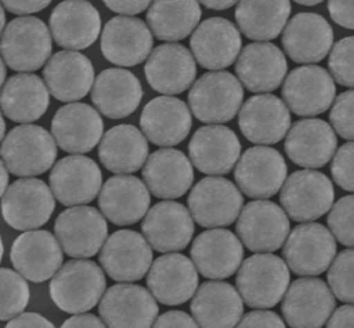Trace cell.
<instances>
[{"instance_id":"32","label":"cell","mask_w":354,"mask_h":328,"mask_svg":"<svg viewBox=\"0 0 354 328\" xmlns=\"http://www.w3.org/2000/svg\"><path fill=\"white\" fill-rule=\"evenodd\" d=\"M337 136L328 122L316 117H306L295 124L285 140V152L297 166L320 168L335 156Z\"/></svg>"},{"instance_id":"56","label":"cell","mask_w":354,"mask_h":328,"mask_svg":"<svg viewBox=\"0 0 354 328\" xmlns=\"http://www.w3.org/2000/svg\"><path fill=\"white\" fill-rule=\"evenodd\" d=\"M237 3L239 2H235V0H218V2H217V0H214V2H203L201 5L204 8H207V9L221 12V10L231 9L232 6H237Z\"/></svg>"},{"instance_id":"14","label":"cell","mask_w":354,"mask_h":328,"mask_svg":"<svg viewBox=\"0 0 354 328\" xmlns=\"http://www.w3.org/2000/svg\"><path fill=\"white\" fill-rule=\"evenodd\" d=\"M98 311L108 328H152L159 306L149 290L133 283H120L105 291Z\"/></svg>"},{"instance_id":"41","label":"cell","mask_w":354,"mask_h":328,"mask_svg":"<svg viewBox=\"0 0 354 328\" xmlns=\"http://www.w3.org/2000/svg\"><path fill=\"white\" fill-rule=\"evenodd\" d=\"M201 19L197 2H153L146 21L152 35L162 41H180L193 35Z\"/></svg>"},{"instance_id":"46","label":"cell","mask_w":354,"mask_h":328,"mask_svg":"<svg viewBox=\"0 0 354 328\" xmlns=\"http://www.w3.org/2000/svg\"><path fill=\"white\" fill-rule=\"evenodd\" d=\"M335 133L348 142H354V89L340 94L329 113Z\"/></svg>"},{"instance_id":"44","label":"cell","mask_w":354,"mask_h":328,"mask_svg":"<svg viewBox=\"0 0 354 328\" xmlns=\"http://www.w3.org/2000/svg\"><path fill=\"white\" fill-rule=\"evenodd\" d=\"M328 225L337 242L354 248V194L346 195L333 204Z\"/></svg>"},{"instance_id":"27","label":"cell","mask_w":354,"mask_h":328,"mask_svg":"<svg viewBox=\"0 0 354 328\" xmlns=\"http://www.w3.org/2000/svg\"><path fill=\"white\" fill-rule=\"evenodd\" d=\"M146 283L159 303L180 306L189 302L197 291L198 273L187 256L166 253L152 263Z\"/></svg>"},{"instance_id":"62","label":"cell","mask_w":354,"mask_h":328,"mask_svg":"<svg viewBox=\"0 0 354 328\" xmlns=\"http://www.w3.org/2000/svg\"><path fill=\"white\" fill-rule=\"evenodd\" d=\"M3 253H5V247H3L2 236H0V262H2V259H3Z\"/></svg>"},{"instance_id":"48","label":"cell","mask_w":354,"mask_h":328,"mask_svg":"<svg viewBox=\"0 0 354 328\" xmlns=\"http://www.w3.org/2000/svg\"><path fill=\"white\" fill-rule=\"evenodd\" d=\"M235 328H286L283 320L272 311L255 310L245 314Z\"/></svg>"},{"instance_id":"45","label":"cell","mask_w":354,"mask_h":328,"mask_svg":"<svg viewBox=\"0 0 354 328\" xmlns=\"http://www.w3.org/2000/svg\"><path fill=\"white\" fill-rule=\"evenodd\" d=\"M328 64L330 75L337 84L354 89V36L333 44Z\"/></svg>"},{"instance_id":"52","label":"cell","mask_w":354,"mask_h":328,"mask_svg":"<svg viewBox=\"0 0 354 328\" xmlns=\"http://www.w3.org/2000/svg\"><path fill=\"white\" fill-rule=\"evenodd\" d=\"M5 328H55L51 321L37 313H21L8 322Z\"/></svg>"},{"instance_id":"42","label":"cell","mask_w":354,"mask_h":328,"mask_svg":"<svg viewBox=\"0 0 354 328\" xmlns=\"http://www.w3.org/2000/svg\"><path fill=\"white\" fill-rule=\"evenodd\" d=\"M30 300V289L17 272L0 267V321L20 316Z\"/></svg>"},{"instance_id":"29","label":"cell","mask_w":354,"mask_h":328,"mask_svg":"<svg viewBox=\"0 0 354 328\" xmlns=\"http://www.w3.org/2000/svg\"><path fill=\"white\" fill-rule=\"evenodd\" d=\"M288 73L286 57L272 43L245 46L235 61V74L248 91L270 94L278 89Z\"/></svg>"},{"instance_id":"4","label":"cell","mask_w":354,"mask_h":328,"mask_svg":"<svg viewBox=\"0 0 354 328\" xmlns=\"http://www.w3.org/2000/svg\"><path fill=\"white\" fill-rule=\"evenodd\" d=\"M53 40L46 23L39 17H17L5 28L0 55L13 71L27 74L40 70L51 57Z\"/></svg>"},{"instance_id":"28","label":"cell","mask_w":354,"mask_h":328,"mask_svg":"<svg viewBox=\"0 0 354 328\" xmlns=\"http://www.w3.org/2000/svg\"><path fill=\"white\" fill-rule=\"evenodd\" d=\"M48 93L60 102H75L88 95L95 81L94 66L80 51H58L50 57L44 71Z\"/></svg>"},{"instance_id":"8","label":"cell","mask_w":354,"mask_h":328,"mask_svg":"<svg viewBox=\"0 0 354 328\" xmlns=\"http://www.w3.org/2000/svg\"><path fill=\"white\" fill-rule=\"evenodd\" d=\"M189 211L203 228L228 226L239 220L244 197L240 189L224 177H205L189 194Z\"/></svg>"},{"instance_id":"51","label":"cell","mask_w":354,"mask_h":328,"mask_svg":"<svg viewBox=\"0 0 354 328\" xmlns=\"http://www.w3.org/2000/svg\"><path fill=\"white\" fill-rule=\"evenodd\" d=\"M3 8L13 13V15H19L20 17H26L27 15H35L39 13L41 10H44L46 8H48L51 5L50 0H46V2H37V0H8V2L2 3Z\"/></svg>"},{"instance_id":"47","label":"cell","mask_w":354,"mask_h":328,"mask_svg":"<svg viewBox=\"0 0 354 328\" xmlns=\"http://www.w3.org/2000/svg\"><path fill=\"white\" fill-rule=\"evenodd\" d=\"M333 182L344 191L354 193V142L339 147L332 160Z\"/></svg>"},{"instance_id":"15","label":"cell","mask_w":354,"mask_h":328,"mask_svg":"<svg viewBox=\"0 0 354 328\" xmlns=\"http://www.w3.org/2000/svg\"><path fill=\"white\" fill-rule=\"evenodd\" d=\"M153 252L145 236L136 231L113 232L101 249L100 263L104 272L115 282H138L149 272Z\"/></svg>"},{"instance_id":"33","label":"cell","mask_w":354,"mask_h":328,"mask_svg":"<svg viewBox=\"0 0 354 328\" xmlns=\"http://www.w3.org/2000/svg\"><path fill=\"white\" fill-rule=\"evenodd\" d=\"M102 215L115 225H133L147 214L151 194L143 182L129 174L113 175L105 182L98 197Z\"/></svg>"},{"instance_id":"5","label":"cell","mask_w":354,"mask_h":328,"mask_svg":"<svg viewBox=\"0 0 354 328\" xmlns=\"http://www.w3.org/2000/svg\"><path fill=\"white\" fill-rule=\"evenodd\" d=\"M57 143L41 126L20 125L0 146V157L8 171L17 177H35L50 170L57 159Z\"/></svg>"},{"instance_id":"17","label":"cell","mask_w":354,"mask_h":328,"mask_svg":"<svg viewBox=\"0 0 354 328\" xmlns=\"http://www.w3.org/2000/svg\"><path fill=\"white\" fill-rule=\"evenodd\" d=\"M102 171L90 157L81 155L58 160L50 173V190L66 206L90 204L100 195Z\"/></svg>"},{"instance_id":"34","label":"cell","mask_w":354,"mask_h":328,"mask_svg":"<svg viewBox=\"0 0 354 328\" xmlns=\"http://www.w3.org/2000/svg\"><path fill=\"white\" fill-rule=\"evenodd\" d=\"M193 117L179 98L158 97L147 102L140 115V129L147 140L160 147L180 144L190 133Z\"/></svg>"},{"instance_id":"1","label":"cell","mask_w":354,"mask_h":328,"mask_svg":"<svg viewBox=\"0 0 354 328\" xmlns=\"http://www.w3.org/2000/svg\"><path fill=\"white\" fill-rule=\"evenodd\" d=\"M106 279L101 267L86 259L70 260L50 283L53 303L66 313L81 314L98 306L105 294Z\"/></svg>"},{"instance_id":"49","label":"cell","mask_w":354,"mask_h":328,"mask_svg":"<svg viewBox=\"0 0 354 328\" xmlns=\"http://www.w3.org/2000/svg\"><path fill=\"white\" fill-rule=\"evenodd\" d=\"M328 10L335 23L339 26L354 30V2L348 0H330Z\"/></svg>"},{"instance_id":"57","label":"cell","mask_w":354,"mask_h":328,"mask_svg":"<svg viewBox=\"0 0 354 328\" xmlns=\"http://www.w3.org/2000/svg\"><path fill=\"white\" fill-rule=\"evenodd\" d=\"M8 183H9V171L5 163L0 160V197H3V194L6 193Z\"/></svg>"},{"instance_id":"2","label":"cell","mask_w":354,"mask_h":328,"mask_svg":"<svg viewBox=\"0 0 354 328\" xmlns=\"http://www.w3.org/2000/svg\"><path fill=\"white\" fill-rule=\"evenodd\" d=\"M289 267L279 256L255 253L245 259L235 278L243 302L251 309H272L289 287Z\"/></svg>"},{"instance_id":"54","label":"cell","mask_w":354,"mask_h":328,"mask_svg":"<svg viewBox=\"0 0 354 328\" xmlns=\"http://www.w3.org/2000/svg\"><path fill=\"white\" fill-rule=\"evenodd\" d=\"M326 328H354V305H346L335 310Z\"/></svg>"},{"instance_id":"9","label":"cell","mask_w":354,"mask_h":328,"mask_svg":"<svg viewBox=\"0 0 354 328\" xmlns=\"http://www.w3.org/2000/svg\"><path fill=\"white\" fill-rule=\"evenodd\" d=\"M235 229L243 245L251 252L272 253L286 242L290 224L278 204L257 200L243 208Z\"/></svg>"},{"instance_id":"12","label":"cell","mask_w":354,"mask_h":328,"mask_svg":"<svg viewBox=\"0 0 354 328\" xmlns=\"http://www.w3.org/2000/svg\"><path fill=\"white\" fill-rule=\"evenodd\" d=\"M288 175L283 156L274 147L255 146L240 157L234 177L241 193L250 198L267 200L278 194Z\"/></svg>"},{"instance_id":"22","label":"cell","mask_w":354,"mask_h":328,"mask_svg":"<svg viewBox=\"0 0 354 328\" xmlns=\"http://www.w3.org/2000/svg\"><path fill=\"white\" fill-rule=\"evenodd\" d=\"M153 36L147 24L138 17H112L104 27L101 51L109 63L135 67L149 58Z\"/></svg>"},{"instance_id":"43","label":"cell","mask_w":354,"mask_h":328,"mask_svg":"<svg viewBox=\"0 0 354 328\" xmlns=\"http://www.w3.org/2000/svg\"><path fill=\"white\" fill-rule=\"evenodd\" d=\"M329 287L336 299L354 305V249L340 252L328 272Z\"/></svg>"},{"instance_id":"3","label":"cell","mask_w":354,"mask_h":328,"mask_svg":"<svg viewBox=\"0 0 354 328\" xmlns=\"http://www.w3.org/2000/svg\"><path fill=\"white\" fill-rule=\"evenodd\" d=\"M190 112L203 124H227L239 115L244 88L239 78L227 71L203 74L189 93Z\"/></svg>"},{"instance_id":"11","label":"cell","mask_w":354,"mask_h":328,"mask_svg":"<svg viewBox=\"0 0 354 328\" xmlns=\"http://www.w3.org/2000/svg\"><path fill=\"white\" fill-rule=\"evenodd\" d=\"M55 208L50 187L39 178H20L2 198V215L17 231H36L48 222Z\"/></svg>"},{"instance_id":"35","label":"cell","mask_w":354,"mask_h":328,"mask_svg":"<svg viewBox=\"0 0 354 328\" xmlns=\"http://www.w3.org/2000/svg\"><path fill=\"white\" fill-rule=\"evenodd\" d=\"M143 183L158 198L183 197L192 187L194 171L190 159L177 148H159L147 157L142 170Z\"/></svg>"},{"instance_id":"40","label":"cell","mask_w":354,"mask_h":328,"mask_svg":"<svg viewBox=\"0 0 354 328\" xmlns=\"http://www.w3.org/2000/svg\"><path fill=\"white\" fill-rule=\"evenodd\" d=\"M290 12L288 0H244L235 6V20L247 39L268 43L283 33Z\"/></svg>"},{"instance_id":"13","label":"cell","mask_w":354,"mask_h":328,"mask_svg":"<svg viewBox=\"0 0 354 328\" xmlns=\"http://www.w3.org/2000/svg\"><path fill=\"white\" fill-rule=\"evenodd\" d=\"M282 98L289 112L315 117L326 112L336 99V84L330 73L319 66L295 68L282 84Z\"/></svg>"},{"instance_id":"31","label":"cell","mask_w":354,"mask_h":328,"mask_svg":"<svg viewBox=\"0 0 354 328\" xmlns=\"http://www.w3.org/2000/svg\"><path fill=\"white\" fill-rule=\"evenodd\" d=\"M50 33L58 46L68 51L85 50L101 35V15L90 2H63L50 16Z\"/></svg>"},{"instance_id":"6","label":"cell","mask_w":354,"mask_h":328,"mask_svg":"<svg viewBox=\"0 0 354 328\" xmlns=\"http://www.w3.org/2000/svg\"><path fill=\"white\" fill-rule=\"evenodd\" d=\"M336 253L335 236L326 226L317 222L293 228L282 249L289 271L304 278H315L326 272Z\"/></svg>"},{"instance_id":"61","label":"cell","mask_w":354,"mask_h":328,"mask_svg":"<svg viewBox=\"0 0 354 328\" xmlns=\"http://www.w3.org/2000/svg\"><path fill=\"white\" fill-rule=\"evenodd\" d=\"M297 3L301 5V6H317L322 3V0H313V2H304V0H297Z\"/></svg>"},{"instance_id":"59","label":"cell","mask_w":354,"mask_h":328,"mask_svg":"<svg viewBox=\"0 0 354 328\" xmlns=\"http://www.w3.org/2000/svg\"><path fill=\"white\" fill-rule=\"evenodd\" d=\"M5 79H6V66H5V61L2 59V57H0V91H2Z\"/></svg>"},{"instance_id":"39","label":"cell","mask_w":354,"mask_h":328,"mask_svg":"<svg viewBox=\"0 0 354 328\" xmlns=\"http://www.w3.org/2000/svg\"><path fill=\"white\" fill-rule=\"evenodd\" d=\"M50 106V93L46 82L35 74L10 77L0 91V108L13 122L32 124L40 119Z\"/></svg>"},{"instance_id":"10","label":"cell","mask_w":354,"mask_h":328,"mask_svg":"<svg viewBox=\"0 0 354 328\" xmlns=\"http://www.w3.org/2000/svg\"><path fill=\"white\" fill-rule=\"evenodd\" d=\"M54 232L62 249L71 258L95 256L108 238L105 217L94 206H71L57 217Z\"/></svg>"},{"instance_id":"55","label":"cell","mask_w":354,"mask_h":328,"mask_svg":"<svg viewBox=\"0 0 354 328\" xmlns=\"http://www.w3.org/2000/svg\"><path fill=\"white\" fill-rule=\"evenodd\" d=\"M62 328H108L101 318L94 314H75L66 320Z\"/></svg>"},{"instance_id":"38","label":"cell","mask_w":354,"mask_h":328,"mask_svg":"<svg viewBox=\"0 0 354 328\" xmlns=\"http://www.w3.org/2000/svg\"><path fill=\"white\" fill-rule=\"evenodd\" d=\"M98 156L111 173L118 175L136 173L149 157V143L133 125H116L102 136Z\"/></svg>"},{"instance_id":"53","label":"cell","mask_w":354,"mask_h":328,"mask_svg":"<svg viewBox=\"0 0 354 328\" xmlns=\"http://www.w3.org/2000/svg\"><path fill=\"white\" fill-rule=\"evenodd\" d=\"M104 5L109 10H112L118 15L131 17V16H135V15H139V13L147 10L151 8L152 3L147 2V0H142V2L135 0V2H105Z\"/></svg>"},{"instance_id":"58","label":"cell","mask_w":354,"mask_h":328,"mask_svg":"<svg viewBox=\"0 0 354 328\" xmlns=\"http://www.w3.org/2000/svg\"><path fill=\"white\" fill-rule=\"evenodd\" d=\"M5 28H6V13H5L3 5L0 3V37H2Z\"/></svg>"},{"instance_id":"24","label":"cell","mask_w":354,"mask_h":328,"mask_svg":"<svg viewBox=\"0 0 354 328\" xmlns=\"http://www.w3.org/2000/svg\"><path fill=\"white\" fill-rule=\"evenodd\" d=\"M192 262L207 279H227L239 272L244 262V247L231 231L216 228L201 232L193 241Z\"/></svg>"},{"instance_id":"16","label":"cell","mask_w":354,"mask_h":328,"mask_svg":"<svg viewBox=\"0 0 354 328\" xmlns=\"http://www.w3.org/2000/svg\"><path fill=\"white\" fill-rule=\"evenodd\" d=\"M281 309L290 328H322L332 317L336 299L322 279L302 278L288 287Z\"/></svg>"},{"instance_id":"36","label":"cell","mask_w":354,"mask_h":328,"mask_svg":"<svg viewBox=\"0 0 354 328\" xmlns=\"http://www.w3.org/2000/svg\"><path fill=\"white\" fill-rule=\"evenodd\" d=\"M190 310L200 328H235L243 318L239 290L225 282H205L194 293Z\"/></svg>"},{"instance_id":"7","label":"cell","mask_w":354,"mask_h":328,"mask_svg":"<svg viewBox=\"0 0 354 328\" xmlns=\"http://www.w3.org/2000/svg\"><path fill=\"white\" fill-rule=\"evenodd\" d=\"M279 201L292 221L312 222L332 210L335 187L326 174L316 170H299L286 178Z\"/></svg>"},{"instance_id":"26","label":"cell","mask_w":354,"mask_h":328,"mask_svg":"<svg viewBox=\"0 0 354 328\" xmlns=\"http://www.w3.org/2000/svg\"><path fill=\"white\" fill-rule=\"evenodd\" d=\"M189 156L198 171L220 177L237 166L241 157V143L239 136L227 126H201L192 136Z\"/></svg>"},{"instance_id":"60","label":"cell","mask_w":354,"mask_h":328,"mask_svg":"<svg viewBox=\"0 0 354 328\" xmlns=\"http://www.w3.org/2000/svg\"><path fill=\"white\" fill-rule=\"evenodd\" d=\"M5 132H6V122H5V119H3L2 112H0V142L3 140Z\"/></svg>"},{"instance_id":"30","label":"cell","mask_w":354,"mask_h":328,"mask_svg":"<svg viewBox=\"0 0 354 328\" xmlns=\"http://www.w3.org/2000/svg\"><path fill=\"white\" fill-rule=\"evenodd\" d=\"M239 126L245 139L255 144H275L290 129V112L281 98L272 94H258L241 106Z\"/></svg>"},{"instance_id":"23","label":"cell","mask_w":354,"mask_h":328,"mask_svg":"<svg viewBox=\"0 0 354 328\" xmlns=\"http://www.w3.org/2000/svg\"><path fill=\"white\" fill-rule=\"evenodd\" d=\"M51 136L67 153H88L104 136V121L100 112L90 105L67 104L51 119Z\"/></svg>"},{"instance_id":"50","label":"cell","mask_w":354,"mask_h":328,"mask_svg":"<svg viewBox=\"0 0 354 328\" xmlns=\"http://www.w3.org/2000/svg\"><path fill=\"white\" fill-rule=\"evenodd\" d=\"M152 328H200L193 317L180 310L163 313L156 318Z\"/></svg>"},{"instance_id":"19","label":"cell","mask_w":354,"mask_h":328,"mask_svg":"<svg viewBox=\"0 0 354 328\" xmlns=\"http://www.w3.org/2000/svg\"><path fill=\"white\" fill-rule=\"evenodd\" d=\"M145 77L156 93L166 97L179 95L193 86L197 66L189 48L167 43L152 50L145 64Z\"/></svg>"},{"instance_id":"21","label":"cell","mask_w":354,"mask_h":328,"mask_svg":"<svg viewBox=\"0 0 354 328\" xmlns=\"http://www.w3.org/2000/svg\"><path fill=\"white\" fill-rule=\"evenodd\" d=\"M142 232L152 249L162 253L183 251L194 235L193 217L187 208L176 201L155 204L143 218Z\"/></svg>"},{"instance_id":"25","label":"cell","mask_w":354,"mask_h":328,"mask_svg":"<svg viewBox=\"0 0 354 328\" xmlns=\"http://www.w3.org/2000/svg\"><path fill=\"white\" fill-rule=\"evenodd\" d=\"M335 33L330 23L316 13H298L286 24L282 46L293 63L316 64L332 51Z\"/></svg>"},{"instance_id":"37","label":"cell","mask_w":354,"mask_h":328,"mask_svg":"<svg viewBox=\"0 0 354 328\" xmlns=\"http://www.w3.org/2000/svg\"><path fill=\"white\" fill-rule=\"evenodd\" d=\"M91 99L97 110L109 119L131 116L143 98L138 77L124 68H108L94 81Z\"/></svg>"},{"instance_id":"20","label":"cell","mask_w":354,"mask_h":328,"mask_svg":"<svg viewBox=\"0 0 354 328\" xmlns=\"http://www.w3.org/2000/svg\"><path fill=\"white\" fill-rule=\"evenodd\" d=\"M10 260L26 280L43 283L62 269L63 249L48 231H27L12 245Z\"/></svg>"},{"instance_id":"18","label":"cell","mask_w":354,"mask_h":328,"mask_svg":"<svg viewBox=\"0 0 354 328\" xmlns=\"http://www.w3.org/2000/svg\"><path fill=\"white\" fill-rule=\"evenodd\" d=\"M240 30L224 17H210L197 26L190 39L196 61L205 70L221 71L232 66L241 54Z\"/></svg>"}]
</instances>
